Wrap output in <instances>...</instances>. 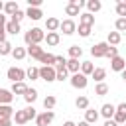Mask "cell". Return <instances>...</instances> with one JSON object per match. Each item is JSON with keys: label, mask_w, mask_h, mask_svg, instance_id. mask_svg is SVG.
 <instances>
[{"label": "cell", "mask_w": 126, "mask_h": 126, "mask_svg": "<svg viewBox=\"0 0 126 126\" xmlns=\"http://www.w3.org/2000/svg\"><path fill=\"white\" fill-rule=\"evenodd\" d=\"M24 39H26V43H28V45H39V41H41V39H45V33H43L39 28H32V30H28V32H26Z\"/></svg>", "instance_id": "6da1fadb"}, {"label": "cell", "mask_w": 126, "mask_h": 126, "mask_svg": "<svg viewBox=\"0 0 126 126\" xmlns=\"http://www.w3.org/2000/svg\"><path fill=\"white\" fill-rule=\"evenodd\" d=\"M6 75H8V79H10L12 83H22V81L26 79V71L20 69V67H10V69L6 71Z\"/></svg>", "instance_id": "7a4b0ae2"}, {"label": "cell", "mask_w": 126, "mask_h": 126, "mask_svg": "<svg viewBox=\"0 0 126 126\" xmlns=\"http://www.w3.org/2000/svg\"><path fill=\"white\" fill-rule=\"evenodd\" d=\"M53 118H55V112L53 110H45V112H41V114L35 116V124L37 126H49L53 122Z\"/></svg>", "instance_id": "3957f363"}, {"label": "cell", "mask_w": 126, "mask_h": 126, "mask_svg": "<svg viewBox=\"0 0 126 126\" xmlns=\"http://www.w3.org/2000/svg\"><path fill=\"white\" fill-rule=\"evenodd\" d=\"M87 2H83V0H71L67 6H65V14L67 16H79V10L85 6Z\"/></svg>", "instance_id": "277c9868"}, {"label": "cell", "mask_w": 126, "mask_h": 126, "mask_svg": "<svg viewBox=\"0 0 126 126\" xmlns=\"http://www.w3.org/2000/svg\"><path fill=\"white\" fill-rule=\"evenodd\" d=\"M108 43L106 41H100V43H96V45H93L91 47V53L94 55V57H106V51H108Z\"/></svg>", "instance_id": "5b68a950"}, {"label": "cell", "mask_w": 126, "mask_h": 126, "mask_svg": "<svg viewBox=\"0 0 126 126\" xmlns=\"http://www.w3.org/2000/svg\"><path fill=\"white\" fill-rule=\"evenodd\" d=\"M39 79L51 83L55 81V67H39Z\"/></svg>", "instance_id": "8992f818"}, {"label": "cell", "mask_w": 126, "mask_h": 126, "mask_svg": "<svg viewBox=\"0 0 126 126\" xmlns=\"http://www.w3.org/2000/svg\"><path fill=\"white\" fill-rule=\"evenodd\" d=\"M87 77L83 75V73H75L73 77H71V87H75V89H85L87 87Z\"/></svg>", "instance_id": "52a82bcc"}, {"label": "cell", "mask_w": 126, "mask_h": 126, "mask_svg": "<svg viewBox=\"0 0 126 126\" xmlns=\"http://www.w3.org/2000/svg\"><path fill=\"white\" fill-rule=\"evenodd\" d=\"M59 30H61L63 33L71 35V33H75V32H77V24H75L73 20H63V22H61V26H59Z\"/></svg>", "instance_id": "ba28073f"}, {"label": "cell", "mask_w": 126, "mask_h": 126, "mask_svg": "<svg viewBox=\"0 0 126 126\" xmlns=\"http://www.w3.org/2000/svg\"><path fill=\"white\" fill-rule=\"evenodd\" d=\"M12 120L16 122V124H26V122H30V114H28V110L24 108V110H16L14 112V116H12Z\"/></svg>", "instance_id": "9c48e42d"}, {"label": "cell", "mask_w": 126, "mask_h": 126, "mask_svg": "<svg viewBox=\"0 0 126 126\" xmlns=\"http://www.w3.org/2000/svg\"><path fill=\"white\" fill-rule=\"evenodd\" d=\"M26 53H28L32 59H37V61H39V57L43 55V47H39V45H28Z\"/></svg>", "instance_id": "30bf717a"}, {"label": "cell", "mask_w": 126, "mask_h": 126, "mask_svg": "<svg viewBox=\"0 0 126 126\" xmlns=\"http://www.w3.org/2000/svg\"><path fill=\"white\" fill-rule=\"evenodd\" d=\"M114 112H116V106L114 104H102V108H100V114L106 118V120H112V116H114Z\"/></svg>", "instance_id": "8fae6325"}, {"label": "cell", "mask_w": 126, "mask_h": 126, "mask_svg": "<svg viewBox=\"0 0 126 126\" xmlns=\"http://www.w3.org/2000/svg\"><path fill=\"white\" fill-rule=\"evenodd\" d=\"M110 67H112V71H124V69H126V61L118 55V57L110 59Z\"/></svg>", "instance_id": "7c38bea8"}, {"label": "cell", "mask_w": 126, "mask_h": 126, "mask_svg": "<svg viewBox=\"0 0 126 126\" xmlns=\"http://www.w3.org/2000/svg\"><path fill=\"white\" fill-rule=\"evenodd\" d=\"M79 24H81V26H91V28H93V24H94V16L89 14V12H85V14L79 16Z\"/></svg>", "instance_id": "4fadbf2b"}, {"label": "cell", "mask_w": 126, "mask_h": 126, "mask_svg": "<svg viewBox=\"0 0 126 126\" xmlns=\"http://www.w3.org/2000/svg\"><path fill=\"white\" fill-rule=\"evenodd\" d=\"M39 61L43 63V67H53V65H55V55H53V53H45V51H43V55L39 57Z\"/></svg>", "instance_id": "5bb4252c"}, {"label": "cell", "mask_w": 126, "mask_h": 126, "mask_svg": "<svg viewBox=\"0 0 126 126\" xmlns=\"http://www.w3.org/2000/svg\"><path fill=\"white\" fill-rule=\"evenodd\" d=\"M59 26H61V22L57 18H47V22H45V30L47 32H57Z\"/></svg>", "instance_id": "9a60e30c"}, {"label": "cell", "mask_w": 126, "mask_h": 126, "mask_svg": "<svg viewBox=\"0 0 126 126\" xmlns=\"http://www.w3.org/2000/svg\"><path fill=\"white\" fill-rule=\"evenodd\" d=\"M26 89H28V85L22 81V83H12V89H10V93L12 94H24L26 93Z\"/></svg>", "instance_id": "2e32d148"}, {"label": "cell", "mask_w": 126, "mask_h": 126, "mask_svg": "<svg viewBox=\"0 0 126 126\" xmlns=\"http://www.w3.org/2000/svg\"><path fill=\"white\" fill-rule=\"evenodd\" d=\"M96 120H98V112H96V110H93V108H87V110H85V122L94 124Z\"/></svg>", "instance_id": "e0dca14e"}, {"label": "cell", "mask_w": 126, "mask_h": 126, "mask_svg": "<svg viewBox=\"0 0 126 126\" xmlns=\"http://www.w3.org/2000/svg\"><path fill=\"white\" fill-rule=\"evenodd\" d=\"M14 100V94L6 89H0V104H10Z\"/></svg>", "instance_id": "ac0fdd59"}, {"label": "cell", "mask_w": 126, "mask_h": 126, "mask_svg": "<svg viewBox=\"0 0 126 126\" xmlns=\"http://www.w3.org/2000/svg\"><path fill=\"white\" fill-rule=\"evenodd\" d=\"M26 16H28L30 20H33V22H35V20H39V18L43 16V12H41L39 8H28V10H26Z\"/></svg>", "instance_id": "d6986e66"}, {"label": "cell", "mask_w": 126, "mask_h": 126, "mask_svg": "<svg viewBox=\"0 0 126 126\" xmlns=\"http://www.w3.org/2000/svg\"><path fill=\"white\" fill-rule=\"evenodd\" d=\"M45 39H47V45H57V43L61 41V37H59V32H47Z\"/></svg>", "instance_id": "ffe728a7"}, {"label": "cell", "mask_w": 126, "mask_h": 126, "mask_svg": "<svg viewBox=\"0 0 126 126\" xmlns=\"http://www.w3.org/2000/svg\"><path fill=\"white\" fill-rule=\"evenodd\" d=\"M120 39H122V35H120L118 32H108V39H106V43L114 47V45H118V43H120Z\"/></svg>", "instance_id": "44dd1931"}, {"label": "cell", "mask_w": 126, "mask_h": 126, "mask_svg": "<svg viewBox=\"0 0 126 126\" xmlns=\"http://www.w3.org/2000/svg\"><path fill=\"white\" fill-rule=\"evenodd\" d=\"M14 116V108L10 104H0V118H12Z\"/></svg>", "instance_id": "7402d4cb"}, {"label": "cell", "mask_w": 126, "mask_h": 126, "mask_svg": "<svg viewBox=\"0 0 126 126\" xmlns=\"http://www.w3.org/2000/svg\"><path fill=\"white\" fill-rule=\"evenodd\" d=\"M65 67H67V71H71V73L75 75V73H79V67H81V63H79V59H69V61L65 63Z\"/></svg>", "instance_id": "603a6c76"}, {"label": "cell", "mask_w": 126, "mask_h": 126, "mask_svg": "<svg viewBox=\"0 0 126 126\" xmlns=\"http://www.w3.org/2000/svg\"><path fill=\"white\" fill-rule=\"evenodd\" d=\"M87 8H89V14H94V12H98L100 8H102V4L98 2V0H89L87 4H85Z\"/></svg>", "instance_id": "cb8c5ba5"}, {"label": "cell", "mask_w": 126, "mask_h": 126, "mask_svg": "<svg viewBox=\"0 0 126 126\" xmlns=\"http://www.w3.org/2000/svg\"><path fill=\"white\" fill-rule=\"evenodd\" d=\"M93 71H94V65L91 63V61H83L81 63V73L87 77V75H93Z\"/></svg>", "instance_id": "d4e9b609"}, {"label": "cell", "mask_w": 126, "mask_h": 126, "mask_svg": "<svg viewBox=\"0 0 126 126\" xmlns=\"http://www.w3.org/2000/svg\"><path fill=\"white\" fill-rule=\"evenodd\" d=\"M106 77V69H102V67H96L94 71H93V79L96 81V83H102V79Z\"/></svg>", "instance_id": "484cf974"}, {"label": "cell", "mask_w": 126, "mask_h": 126, "mask_svg": "<svg viewBox=\"0 0 126 126\" xmlns=\"http://www.w3.org/2000/svg\"><path fill=\"white\" fill-rule=\"evenodd\" d=\"M24 98H26V102H33V100L37 98V91L32 89V87H28L26 93H24Z\"/></svg>", "instance_id": "4316f807"}, {"label": "cell", "mask_w": 126, "mask_h": 126, "mask_svg": "<svg viewBox=\"0 0 126 126\" xmlns=\"http://www.w3.org/2000/svg\"><path fill=\"white\" fill-rule=\"evenodd\" d=\"M18 10H20V8H18V4H16V2H6V4H4V12H6L8 16H14Z\"/></svg>", "instance_id": "83f0119b"}, {"label": "cell", "mask_w": 126, "mask_h": 126, "mask_svg": "<svg viewBox=\"0 0 126 126\" xmlns=\"http://www.w3.org/2000/svg\"><path fill=\"white\" fill-rule=\"evenodd\" d=\"M20 32V24H16V22H6V33H12V35H16Z\"/></svg>", "instance_id": "f1b7e54d"}, {"label": "cell", "mask_w": 126, "mask_h": 126, "mask_svg": "<svg viewBox=\"0 0 126 126\" xmlns=\"http://www.w3.org/2000/svg\"><path fill=\"white\" fill-rule=\"evenodd\" d=\"M67 67H55V81H65L67 79Z\"/></svg>", "instance_id": "f546056e"}, {"label": "cell", "mask_w": 126, "mask_h": 126, "mask_svg": "<svg viewBox=\"0 0 126 126\" xmlns=\"http://www.w3.org/2000/svg\"><path fill=\"white\" fill-rule=\"evenodd\" d=\"M75 106H77L79 110H87V108H89V98H87V96H77Z\"/></svg>", "instance_id": "4dcf8cb0"}, {"label": "cell", "mask_w": 126, "mask_h": 126, "mask_svg": "<svg viewBox=\"0 0 126 126\" xmlns=\"http://www.w3.org/2000/svg\"><path fill=\"white\" fill-rule=\"evenodd\" d=\"M81 55H83V49H81L79 45H71V47H69V57H71V59H79Z\"/></svg>", "instance_id": "1f68e13d"}, {"label": "cell", "mask_w": 126, "mask_h": 126, "mask_svg": "<svg viewBox=\"0 0 126 126\" xmlns=\"http://www.w3.org/2000/svg\"><path fill=\"white\" fill-rule=\"evenodd\" d=\"M108 91H110V89H108V85H106V83H98V85L94 87V93H96L98 96H104V94H108Z\"/></svg>", "instance_id": "d6a6232c"}, {"label": "cell", "mask_w": 126, "mask_h": 126, "mask_svg": "<svg viewBox=\"0 0 126 126\" xmlns=\"http://www.w3.org/2000/svg\"><path fill=\"white\" fill-rule=\"evenodd\" d=\"M55 96L53 94H47L45 98H43V106H45V110H53V106H55Z\"/></svg>", "instance_id": "836d02e7"}, {"label": "cell", "mask_w": 126, "mask_h": 126, "mask_svg": "<svg viewBox=\"0 0 126 126\" xmlns=\"http://www.w3.org/2000/svg\"><path fill=\"white\" fill-rule=\"evenodd\" d=\"M12 49H14V45H12L8 39L0 43V55H8V53H12Z\"/></svg>", "instance_id": "e575fe53"}, {"label": "cell", "mask_w": 126, "mask_h": 126, "mask_svg": "<svg viewBox=\"0 0 126 126\" xmlns=\"http://www.w3.org/2000/svg\"><path fill=\"white\" fill-rule=\"evenodd\" d=\"M26 77H28V79H32V81L39 79V69H37V67H30V69L26 71Z\"/></svg>", "instance_id": "d590c367"}, {"label": "cell", "mask_w": 126, "mask_h": 126, "mask_svg": "<svg viewBox=\"0 0 126 126\" xmlns=\"http://www.w3.org/2000/svg\"><path fill=\"white\" fill-rule=\"evenodd\" d=\"M12 55H14V59H24L28 53H26L24 47H14V49H12Z\"/></svg>", "instance_id": "8d00e7d4"}, {"label": "cell", "mask_w": 126, "mask_h": 126, "mask_svg": "<svg viewBox=\"0 0 126 126\" xmlns=\"http://www.w3.org/2000/svg\"><path fill=\"white\" fill-rule=\"evenodd\" d=\"M116 14H118V18H126V2L116 4Z\"/></svg>", "instance_id": "74e56055"}, {"label": "cell", "mask_w": 126, "mask_h": 126, "mask_svg": "<svg viewBox=\"0 0 126 126\" xmlns=\"http://www.w3.org/2000/svg\"><path fill=\"white\" fill-rule=\"evenodd\" d=\"M114 26H116V32H118V33H120V32H126V18H118Z\"/></svg>", "instance_id": "f35d334b"}, {"label": "cell", "mask_w": 126, "mask_h": 126, "mask_svg": "<svg viewBox=\"0 0 126 126\" xmlns=\"http://www.w3.org/2000/svg\"><path fill=\"white\" fill-rule=\"evenodd\" d=\"M79 35L81 37H89L91 35V26H81L79 24Z\"/></svg>", "instance_id": "ab89813d"}, {"label": "cell", "mask_w": 126, "mask_h": 126, "mask_svg": "<svg viewBox=\"0 0 126 126\" xmlns=\"http://www.w3.org/2000/svg\"><path fill=\"white\" fill-rule=\"evenodd\" d=\"M24 18H26V12H22V10H18V12H16V14L12 16V22H16V24H20V22H22Z\"/></svg>", "instance_id": "60d3db41"}, {"label": "cell", "mask_w": 126, "mask_h": 126, "mask_svg": "<svg viewBox=\"0 0 126 126\" xmlns=\"http://www.w3.org/2000/svg\"><path fill=\"white\" fill-rule=\"evenodd\" d=\"M106 57H110V59H114V57H118V47H108V51H106Z\"/></svg>", "instance_id": "b9f144b4"}, {"label": "cell", "mask_w": 126, "mask_h": 126, "mask_svg": "<svg viewBox=\"0 0 126 126\" xmlns=\"http://www.w3.org/2000/svg\"><path fill=\"white\" fill-rule=\"evenodd\" d=\"M65 63H67V59H65V57L55 55V67H65Z\"/></svg>", "instance_id": "7bdbcfd3"}, {"label": "cell", "mask_w": 126, "mask_h": 126, "mask_svg": "<svg viewBox=\"0 0 126 126\" xmlns=\"http://www.w3.org/2000/svg\"><path fill=\"white\" fill-rule=\"evenodd\" d=\"M14 120L12 118H0V126H12Z\"/></svg>", "instance_id": "ee69618b"}, {"label": "cell", "mask_w": 126, "mask_h": 126, "mask_svg": "<svg viewBox=\"0 0 126 126\" xmlns=\"http://www.w3.org/2000/svg\"><path fill=\"white\" fill-rule=\"evenodd\" d=\"M26 110H28V114H30V120H32V118H35V116H37V114H35V108H33V106H28V108H26Z\"/></svg>", "instance_id": "f6af8a7d"}, {"label": "cell", "mask_w": 126, "mask_h": 126, "mask_svg": "<svg viewBox=\"0 0 126 126\" xmlns=\"http://www.w3.org/2000/svg\"><path fill=\"white\" fill-rule=\"evenodd\" d=\"M6 41V28H0V43Z\"/></svg>", "instance_id": "bcb514c9"}, {"label": "cell", "mask_w": 126, "mask_h": 126, "mask_svg": "<svg viewBox=\"0 0 126 126\" xmlns=\"http://www.w3.org/2000/svg\"><path fill=\"white\" fill-rule=\"evenodd\" d=\"M116 110H120V112H124V114H126V102H120V104L116 106Z\"/></svg>", "instance_id": "7dc6e473"}, {"label": "cell", "mask_w": 126, "mask_h": 126, "mask_svg": "<svg viewBox=\"0 0 126 126\" xmlns=\"http://www.w3.org/2000/svg\"><path fill=\"white\" fill-rule=\"evenodd\" d=\"M0 28H6V16L0 14Z\"/></svg>", "instance_id": "c3c4849f"}, {"label": "cell", "mask_w": 126, "mask_h": 126, "mask_svg": "<svg viewBox=\"0 0 126 126\" xmlns=\"http://www.w3.org/2000/svg\"><path fill=\"white\" fill-rule=\"evenodd\" d=\"M104 126H118V124H116L114 120H106V122H104Z\"/></svg>", "instance_id": "681fc988"}, {"label": "cell", "mask_w": 126, "mask_h": 126, "mask_svg": "<svg viewBox=\"0 0 126 126\" xmlns=\"http://www.w3.org/2000/svg\"><path fill=\"white\" fill-rule=\"evenodd\" d=\"M63 126H77V124H75V122H71V120H67V122H65Z\"/></svg>", "instance_id": "f907efd6"}, {"label": "cell", "mask_w": 126, "mask_h": 126, "mask_svg": "<svg viewBox=\"0 0 126 126\" xmlns=\"http://www.w3.org/2000/svg\"><path fill=\"white\" fill-rule=\"evenodd\" d=\"M120 77H122V79L126 81V69H124V71H120Z\"/></svg>", "instance_id": "816d5d0a"}, {"label": "cell", "mask_w": 126, "mask_h": 126, "mask_svg": "<svg viewBox=\"0 0 126 126\" xmlns=\"http://www.w3.org/2000/svg\"><path fill=\"white\" fill-rule=\"evenodd\" d=\"M77 126H91V124H89V122H85V120H83V122H79V124H77Z\"/></svg>", "instance_id": "f5cc1de1"}, {"label": "cell", "mask_w": 126, "mask_h": 126, "mask_svg": "<svg viewBox=\"0 0 126 126\" xmlns=\"http://www.w3.org/2000/svg\"><path fill=\"white\" fill-rule=\"evenodd\" d=\"M2 12H4V4L0 2V14H2Z\"/></svg>", "instance_id": "db71d44e"}, {"label": "cell", "mask_w": 126, "mask_h": 126, "mask_svg": "<svg viewBox=\"0 0 126 126\" xmlns=\"http://www.w3.org/2000/svg\"><path fill=\"white\" fill-rule=\"evenodd\" d=\"M124 126H126V122H124Z\"/></svg>", "instance_id": "11a10c76"}]
</instances>
